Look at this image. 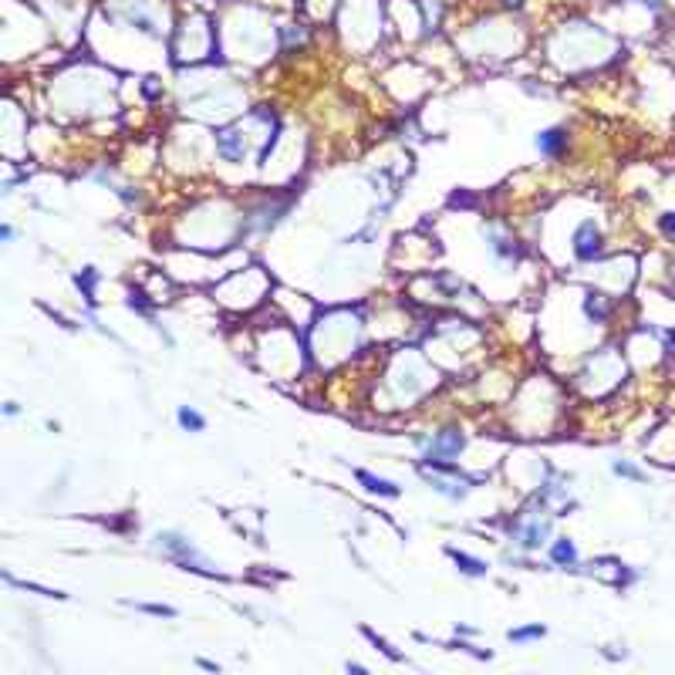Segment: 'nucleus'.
<instances>
[{"label":"nucleus","instance_id":"obj_6","mask_svg":"<svg viewBox=\"0 0 675 675\" xmlns=\"http://www.w3.org/2000/svg\"><path fill=\"white\" fill-rule=\"evenodd\" d=\"M176 419H179V426H182V429H190V433H203V429H206V419L192 406H179Z\"/></svg>","mask_w":675,"mask_h":675},{"label":"nucleus","instance_id":"obj_11","mask_svg":"<svg viewBox=\"0 0 675 675\" xmlns=\"http://www.w3.org/2000/svg\"><path fill=\"white\" fill-rule=\"evenodd\" d=\"M612 470L618 473V476H624V480H635V483H641V480H645V473L638 470V466H632V463H624V459H618Z\"/></svg>","mask_w":675,"mask_h":675},{"label":"nucleus","instance_id":"obj_3","mask_svg":"<svg viewBox=\"0 0 675 675\" xmlns=\"http://www.w3.org/2000/svg\"><path fill=\"white\" fill-rule=\"evenodd\" d=\"M459 449H463V436L453 433V429H449V433H439L433 439V446H429V463H449Z\"/></svg>","mask_w":675,"mask_h":675},{"label":"nucleus","instance_id":"obj_7","mask_svg":"<svg viewBox=\"0 0 675 675\" xmlns=\"http://www.w3.org/2000/svg\"><path fill=\"white\" fill-rule=\"evenodd\" d=\"M544 537H547V523H530V527L520 534V544L523 547H540Z\"/></svg>","mask_w":675,"mask_h":675},{"label":"nucleus","instance_id":"obj_4","mask_svg":"<svg viewBox=\"0 0 675 675\" xmlns=\"http://www.w3.org/2000/svg\"><path fill=\"white\" fill-rule=\"evenodd\" d=\"M564 142H567V132L564 128H544L540 135H537V149H540V155H561Z\"/></svg>","mask_w":675,"mask_h":675},{"label":"nucleus","instance_id":"obj_5","mask_svg":"<svg viewBox=\"0 0 675 675\" xmlns=\"http://www.w3.org/2000/svg\"><path fill=\"white\" fill-rule=\"evenodd\" d=\"M355 476L361 480V483H365V490H371V493H382V497H398V486L388 483V480H382V476H371L369 470H358Z\"/></svg>","mask_w":675,"mask_h":675},{"label":"nucleus","instance_id":"obj_2","mask_svg":"<svg viewBox=\"0 0 675 675\" xmlns=\"http://www.w3.org/2000/svg\"><path fill=\"white\" fill-rule=\"evenodd\" d=\"M574 254L581 257V260L601 257V230L594 227L591 220H584V223L577 227V233H574Z\"/></svg>","mask_w":675,"mask_h":675},{"label":"nucleus","instance_id":"obj_9","mask_svg":"<svg viewBox=\"0 0 675 675\" xmlns=\"http://www.w3.org/2000/svg\"><path fill=\"white\" fill-rule=\"evenodd\" d=\"M550 557H554L557 564H574V561H577V550H574L571 540H557V544H554V550H550Z\"/></svg>","mask_w":675,"mask_h":675},{"label":"nucleus","instance_id":"obj_12","mask_svg":"<svg viewBox=\"0 0 675 675\" xmlns=\"http://www.w3.org/2000/svg\"><path fill=\"white\" fill-rule=\"evenodd\" d=\"M142 612H149V614H176L172 608H163V604H139Z\"/></svg>","mask_w":675,"mask_h":675},{"label":"nucleus","instance_id":"obj_13","mask_svg":"<svg viewBox=\"0 0 675 675\" xmlns=\"http://www.w3.org/2000/svg\"><path fill=\"white\" fill-rule=\"evenodd\" d=\"M662 230L669 233V237H675V213H665L662 217Z\"/></svg>","mask_w":675,"mask_h":675},{"label":"nucleus","instance_id":"obj_1","mask_svg":"<svg viewBox=\"0 0 675 675\" xmlns=\"http://www.w3.org/2000/svg\"><path fill=\"white\" fill-rule=\"evenodd\" d=\"M155 544H159V550H166L172 561H179L182 567H192V571H203V574H213V567H210V561H206L200 550L192 547L186 537L179 534H159L155 537Z\"/></svg>","mask_w":675,"mask_h":675},{"label":"nucleus","instance_id":"obj_10","mask_svg":"<svg viewBox=\"0 0 675 675\" xmlns=\"http://www.w3.org/2000/svg\"><path fill=\"white\" fill-rule=\"evenodd\" d=\"M547 628L544 624H530V628H513L510 632V641H534V638H544Z\"/></svg>","mask_w":675,"mask_h":675},{"label":"nucleus","instance_id":"obj_8","mask_svg":"<svg viewBox=\"0 0 675 675\" xmlns=\"http://www.w3.org/2000/svg\"><path fill=\"white\" fill-rule=\"evenodd\" d=\"M449 557L459 564V571L466 574H486V564L476 561V557H470V554H459V550H449Z\"/></svg>","mask_w":675,"mask_h":675}]
</instances>
